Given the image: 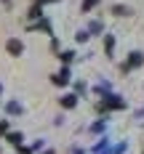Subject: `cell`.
<instances>
[{"label":"cell","instance_id":"1","mask_svg":"<svg viewBox=\"0 0 144 154\" xmlns=\"http://www.w3.org/2000/svg\"><path fill=\"white\" fill-rule=\"evenodd\" d=\"M142 64H144V53H139V51H133V53H131V59H128V61L123 64L120 69H123V75H126V72H131V69H136V66H142Z\"/></svg>","mask_w":144,"mask_h":154},{"label":"cell","instance_id":"2","mask_svg":"<svg viewBox=\"0 0 144 154\" xmlns=\"http://www.w3.org/2000/svg\"><path fill=\"white\" fill-rule=\"evenodd\" d=\"M126 106V101H120V96H107V101H101L99 109L104 112V109H123Z\"/></svg>","mask_w":144,"mask_h":154},{"label":"cell","instance_id":"3","mask_svg":"<svg viewBox=\"0 0 144 154\" xmlns=\"http://www.w3.org/2000/svg\"><path fill=\"white\" fill-rule=\"evenodd\" d=\"M5 51H8V56H21V53H24V43L14 37V40L5 43Z\"/></svg>","mask_w":144,"mask_h":154},{"label":"cell","instance_id":"4","mask_svg":"<svg viewBox=\"0 0 144 154\" xmlns=\"http://www.w3.org/2000/svg\"><path fill=\"white\" fill-rule=\"evenodd\" d=\"M51 82L53 85H67L69 82V69H62L59 75H51Z\"/></svg>","mask_w":144,"mask_h":154},{"label":"cell","instance_id":"5","mask_svg":"<svg viewBox=\"0 0 144 154\" xmlns=\"http://www.w3.org/2000/svg\"><path fill=\"white\" fill-rule=\"evenodd\" d=\"M62 106L64 109H75L78 106V96H75V93H67V96L62 98Z\"/></svg>","mask_w":144,"mask_h":154},{"label":"cell","instance_id":"6","mask_svg":"<svg viewBox=\"0 0 144 154\" xmlns=\"http://www.w3.org/2000/svg\"><path fill=\"white\" fill-rule=\"evenodd\" d=\"M5 136H8V141H11L14 146H21V141H24V136H21V133H5Z\"/></svg>","mask_w":144,"mask_h":154},{"label":"cell","instance_id":"7","mask_svg":"<svg viewBox=\"0 0 144 154\" xmlns=\"http://www.w3.org/2000/svg\"><path fill=\"white\" fill-rule=\"evenodd\" d=\"M99 3H101V0H83V5H80V8H83V14H88L91 8H96V5H99Z\"/></svg>","mask_w":144,"mask_h":154},{"label":"cell","instance_id":"8","mask_svg":"<svg viewBox=\"0 0 144 154\" xmlns=\"http://www.w3.org/2000/svg\"><path fill=\"white\" fill-rule=\"evenodd\" d=\"M112 14H115V16H128V14H131V8H126V5H115Z\"/></svg>","mask_w":144,"mask_h":154},{"label":"cell","instance_id":"9","mask_svg":"<svg viewBox=\"0 0 144 154\" xmlns=\"http://www.w3.org/2000/svg\"><path fill=\"white\" fill-rule=\"evenodd\" d=\"M59 59H62L64 64H69L72 59H75V53H72V51H64V53H59Z\"/></svg>","mask_w":144,"mask_h":154},{"label":"cell","instance_id":"10","mask_svg":"<svg viewBox=\"0 0 144 154\" xmlns=\"http://www.w3.org/2000/svg\"><path fill=\"white\" fill-rule=\"evenodd\" d=\"M30 19H40V5H37V3L30 8Z\"/></svg>","mask_w":144,"mask_h":154},{"label":"cell","instance_id":"11","mask_svg":"<svg viewBox=\"0 0 144 154\" xmlns=\"http://www.w3.org/2000/svg\"><path fill=\"white\" fill-rule=\"evenodd\" d=\"M104 45H107V53H112V45H115V40H112V35L104 37Z\"/></svg>","mask_w":144,"mask_h":154},{"label":"cell","instance_id":"12","mask_svg":"<svg viewBox=\"0 0 144 154\" xmlns=\"http://www.w3.org/2000/svg\"><path fill=\"white\" fill-rule=\"evenodd\" d=\"M8 133V120H0V136H5Z\"/></svg>","mask_w":144,"mask_h":154},{"label":"cell","instance_id":"13","mask_svg":"<svg viewBox=\"0 0 144 154\" xmlns=\"http://www.w3.org/2000/svg\"><path fill=\"white\" fill-rule=\"evenodd\" d=\"M85 40H88V32H85V29L78 32V43H85Z\"/></svg>","mask_w":144,"mask_h":154},{"label":"cell","instance_id":"14","mask_svg":"<svg viewBox=\"0 0 144 154\" xmlns=\"http://www.w3.org/2000/svg\"><path fill=\"white\" fill-rule=\"evenodd\" d=\"M8 112H11V114H16V112H21V106H19V104H8Z\"/></svg>","mask_w":144,"mask_h":154},{"label":"cell","instance_id":"15","mask_svg":"<svg viewBox=\"0 0 144 154\" xmlns=\"http://www.w3.org/2000/svg\"><path fill=\"white\" fill-rule=\"evenodd\" d=\"M46 3H56V0H37V5H40V8H43Z\"/></svg>","mask_w":144,"mask_h":154},{"label":"cell","instance_id":"16","mask_svg":"<svg viewBox=\"0 0 144 154\" xmlns=\"http://www.w3.org/2000/svg\"><path fill=\"white\" fill-rule=\"evenodd\" d=\"M43 154H53V152H51V149H48V152H43Z\"/></svg>","mask_w":144,"mask_h":154}]
</instances>
